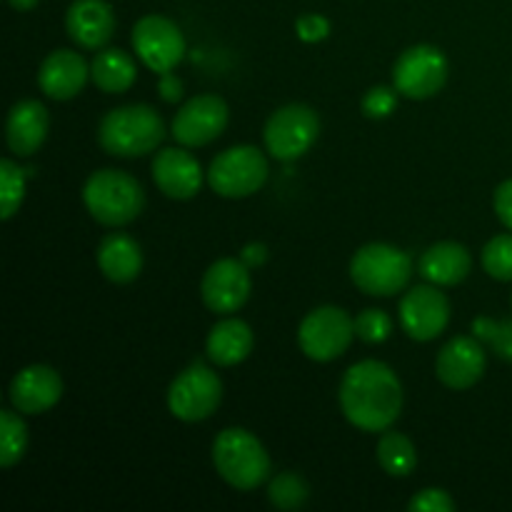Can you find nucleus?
Returning a JSON list of instances; mask_svg holds the SVG:
<instances>
[{
    "label": "nucleus",
    "instance_id": "27",
    "mask_svg": "<svg viewBox=\"0 0 512 512\" xmlns=\"http://www.w3.org/2000/svg\"><path fill=\"white\" fill-rule=\"evenodd\" d=\"M310 498V485L303 475L285 470L278 473L268 485V500L278 510H300Z\"/></svg>",
    "mask_w": 512,
    "mask_h": 512
},
{
    "label": "nucleus",
    "instance_id": "16",
    "mask_svg": "<svg viewBox=\"0 0 512 512\" xmlns=\"http://www.w3.org/2000/svg\"><path fill=\"white\" fill-rule=\"evenodd\" d=\"M10 403L23 415H43L63 398V378L50 365H28L10 380Z\"/></svg>",
    "mask_w": 512,
    "mask_h": 512
},
{
    "label": "nucleus",
    "instance_id": "25",
    "mask_svg": "<svg viewBox=\"0 0 512 512\" xmlns=\"http://www.w3.org/2000/svg\"><path fill=\"white\" fill-rule=\"evenodd\" d=\"M378 463L393 478H408L418 468V450L408 435L385 430L378 443Z\"/></svg>",
    "mask_w": 512,
    "mask_h": 512
},
{
    "label": "nucleus",
    "instance_id": "14",
    "mask_svg": "<svg viewBox=\"0 0 512 512\" xmlns=\"http://www.w3.org/2000/svg\"><path fill=\"white\" fill-rule=\"evenodd\" d=\"M450 323V300L440 285H415L400 300V325L418 343H430Z\"/></svg>",
    "mask_w": 512,
    "mask_h": 512
},
{
    "label": "nucleus",
    "instance_id": "6",
    "mask_svg": "<svg viewBox=\"0 0 512 512\" xmlns=\"http://www.w3.org/2000/svg\"><path fill=\"white\" fill-rule=\"evenodd\" d=\"M268 158L255 145H235L215 155L208 168V185L220 198H250L268 183Z\"/></svg>",
    "mask_w": 512,
    "mask_h": 512
},
{
    "label": "nucleus",
    "instance_id": "18",
    "mask_svg": "<svg viewBox=\"0 0 512 512\" xmlns=\"http://www.w3.org/2000/svg\"><path fill=\"white\" fill-rule=\"evenodd\" d=\"M70 40L85 50H103L115 35V13L105 0H73L65 13Z\"/></svg>",
    "mask_w": 512,
    "mask_h": 512
},
{
    "label": "nucleus",
    "instance_id": "2",
    "mask_svg": "<svg viewBox=\"0 0 512 512\" xmlns=\"http://www.w3.org/2000/svg\"><path fill=\"white\" fill-rule=\"evenodd\" d=\"M165 138V123L153 105L135 103L113 108L98 128V143L113 158H140L155 153Z\"/></svg>",
    "mask_w": 512,
    "mask_h": 512
},
{
    "label": "nucleus",
    "instance_id": "33",
    "mask_svg": "<svg viewBox=\"0 0 512 512\" xmlns=\"http://www.w3.org/2000/svg\"><path fill=\"white\" fill-rule=\"evenodd\" d=\"M408 510L410 512H453L455 500L450 498V493H445V490L425 488L413 495Z\"/></svg>",
    "mask_w": 512,
    "mask_h": 512
},
{
    "label": "nucleus",
    "instance_id": "3",
    "mask_svg": "<svg viewBox=\"0 0 512 512\" xmlns=\"http://www.w3.org/2000/svg\"><path fill=\"white\" fill-rule=\"evenodd\" d=\"M83 203L95 223L105 228H123L143 213L145 190L123 170H95L83 185Z\"/></svg>",
    "mask_w": 512,
    "mask_h": 512
},
{
    "label": "nucleus",
    "instance_id": "12",
    "mask_svg": "<svg viewBox=\"0 0 512 512\" xmlns=\"http://www.w3.org/2000/svg\"><path fill=\"white\" fill-rule=\"evenodd\" d=\"M228 120V103L220 95H195L188 103L180 105L173 125H170V133H173L175 143H180L183 148H203L225 133Z\"/></svg>",
    "mask_w": 512,
    "mask_h": 512
},
{
    "label": "nucleus",
    "instance_id": "21",
    "mask_svg": "<svg viewBox=\"0 0 512 512\" xmlns=\"http://www.w3.org/2000/svg\"><path fill=\"white\" fill-rule=\"evenodd\" d=\"M418 268L428 283L440 285V288H453V285H460L470 275L473 255L465 245L443 240V243H435L425 250Z\"/></svg>",
    "mask_w": 512,
    "mask_h": 512
},
{
    "label": "nucleus",
    "instance_id": "1",
    "mask_svg": "<svg viewBox=\"0 0 512 512\" xmlns=\"http://www.w3.org/2000/svg\"><path fill=\"white\" fill-rule=\"evenodd\" d=\"M340 410L353 428L385 433L403 413V383L390 365L360 360L340 380Z\"/></svg>",
    "mask_w": 512,
    "mask_h": 512
},
{
    "label": "nucleus",
    "instance_id": "26",
    "mask_svg": "<svg viewBox=\"0 0 512 512\" xmlns=\"http://www.w3.org/2000/svg\"><path fill=\"white\" fill-rule=\"evenodd\" d=\"M18 410H3L0 413V465L13 468L20 463L28 450V425L20 418Z\"/></svg>",
    "mask_w": 512,
    "mask_h": 512
},
{
    "label": "nucleus",
    "instance_id": "11",
    "mask_svg": "<svg viewBox=\"0 0 512 512\" xmlns=\"http://www.w3.org/2000/svg\"><path fill=\"white\" fill-rule=\"evenodd\" d=\"M133 50L145 68L163 75L185 58V38L165 15H145L133 25Z\"/></svg>",
    "mask_w": 512,
    "mask_h": 512
},
{
    "label": "nucleus",
    "instance_id": "35",
    "mask_svg": "<svg viewBox=\"0 0 512 512\" xmlns=\"http://www.w3.org/2000/svg\"><path fill=\"white\" fill-rule=\"evenodd\" d=\"M493 208H495V215L500 218V223H503L508 230H512V178L495 188Z\"/></svg>",
    "mask_w": 512,
    "mask_h": 512
},
{
    "label": "nucleus",
    "instance_id": "32",
    "mask_svg": "<svg viewBox=\"0 0 512 512\" xmlns=\"http://www.w3.org/2000/svg\"><path fill=\"white\" fill-rule=\"evenodd\" d=\"M398 98L400 93L395 90V85L393 88H388V85H375V88H370L368 93H365L363 113L373 120L388 118V115H393L395 108H398Z\"/></svg>",
    "mask_w": 512,
    "mask_h": 512
},
{
    "label": "nucleus",
    "instance_id": "34",
    "mask_svg": "<svg viewBox=\"0 0 512 512\" xmlns=\"http://www.w3.org/2000/svg\"><path fill=\"white\" fill-rule=\"evenodd\" d=\"M295 33H298V38L305 40V43H320V40H325L330 35V20L325 18V15L308 13L303 15V18H298Z\"/></svg>",
    "mask_w": 512,
    "mask_h": 512
},
{
    "label": "nucleus",
    "instance_id": "10",
    "mask_svg": "<svg viewBox=\"0 0 512 512\" xmlns=\"http://www.w3.org/2000/svg\"><path fill=\"white\" fill-rule=\"evenodd\" d=\"M448 58L435 45H413L393 65V85L403 98L428 100L448 83Z\"/></svg>",
    "mask_w": 512,
    "mask_h": 512
},
{
    "label": "nucleus",
    "instance_id": "13",
    "mask_svg": "<svg viewBox=\"0 0 512 512\" xmlns=\"http://www.w3.org/2000/svg\"><path fill=\"white\" fill-rule=\"evenodd\" d=\"M253 293L250 268L240 258L215 260L200 280V298L215 315H233Z\"/></svg>",
    "mask_w": 512,
    "mask_h": 512
},
{
    "label": "nucleus",
    "instance_id": "5",
    "mask_svg": "<svg viewBox=\"0 0 512 512\" xmlns=\"http://www.w3.org/2000/svg\"><path fill=\"white\" fill-rule=\"evenodd\" d=\"M350 278L363 293L390 298L408 288L413 278V260L395 245L370 243L355 250L350 260Z\"/></svg>",
    "mask_w": 512,
    "mask_h": 512
},
{
    "label": "nucleus",
    "instance_id": "29",
    "mask_svg": "<svg viewBox=\"0 0 512 512\" xmlns=\"http://www.w3.org/2000/svg\"><path fill=\"white\" fill-rule=\"evenodd\" d=\"M473 333L480 343L488 345L498 358L512 363V320H490L475 318Z\"/></svg>",
    "mask_w": 512,
    "mask_h": 512
},
{
    "label": "nucleus",
    "instance_id": "24",
    "mask_svg": "<svg viewBox=\"0 0 512 512\" xmlns=\"http://www.w3.org/2000/svg\"><path fill=\"white\" fill-rule=\"evenodd\" d=\"M135 75L138 65L133 55L120 48H103L90 63V80L108 95H120L133 88Z\"/></svg>",
    "mask_w": 512,
    "mask_h": 512
},
{
    "label": "nucleus",
    "instance_id": "37",
    "mask_svg": "<svg viewBox=\"0 0 512 512\" xmlns=\"http://www.w3.org/2000/svg\"><path fill=\"white\" fill-rule=\"evenodd\" d=\"M240 260H243L248 268H258V265H263L265 260H268V248H265L263 243L245 245L243 253H240Z\"/></svg>",
    "mask_w": 512,
    "mask_h": 512
},
{
    "label": "nucleus",
    "instance_id": "19",
    "mask_svg": "<svg viewBox=\"0 0 512 512\" xmlns=\"http://www.w3.org/2000/svg\"><path fill=\"white\" fill-rule=\"evenodd\" d=\"M88 78L90 65L83 55L68 48L53 50L38 70V85L50 100H73L83 93Z\"/></svg>",
    "mask_w": 512,
    "mask_h": 512
},
{
    "label": "nucleus",
    "instance_id": "20",
    "mask_svg": "<svg viewBox=\"0 0 512 512\" xmlns=\"http://www.w3.org/2000/svg\"><path fill=\"white\" fill-rule=\"evenodd\" d=\"M50 118L48 110L40 100H20L10 108L8 123H5V143L10 153L18 158H30L43 148L48 138Z\"/></svg>",
    "mask_w": 512,
    "mask_h": 512
},
{
    "label": "nucleus",
    "instance_id": "36",
    "mask_svg": "<svg viewBox=\"0 0 512 512\" xmlns=\"http://www.w3.org/2000/svg\"><path fill=\"white\" fill-rule=\"evenodd\" d=\"M158 95L165 103H180V98H183V80L173 70L163 73L158 80Z\"/></svg>",
    "mask_w": 512,
    "mask_h": 512
},
{
    "label": "nucleus",
    "instance_id": "4",
    "mask_svg": "<svg viewBox=\"0 0 512 512\" xmlns=\"http://www.w3.org/2000/svg\"><path fill=\"white\" fill-rule=\"evenodd\" d=\"M213 465L220 478L235 490L260 488L270 475V455L265 445L245 428H225L213 440Z\"/></svg>",
    "mask_w": 512,
    "mask_h": 512
},
{
    "label": "nucleus",
    "instance_id": "22",
    "mask_svg": "<svg viewBox=\"0 0 512 512\" xmlns=\"http://www.w3.org/2000/svg\"><path fill=\"white\" fill-rule=\"evenodd\" d=\"M253 330L245 320L240 318H225L213 325L205 340V355L210 363L220 365V368H233L240 365L250 353H253Z\"/></svg>",
    "mask_w": 512,
    "mask_h": 512
},
{
    "label": "nucleus",
    "instance_id": "7",
    "mask_svg": "<svg viewBox=\"0 0 512 512\" xmlns=\"http://www.w3.org/2000/svg\"><path fill=\"white\" fill-rule=\"evenodd\" d=\"M320 135V118L310 105L290 103L275 110L263 130L265 150L280 163L303 158Z\"/></svg>",
    "mask_w": 512,
    "mask_h": 512
},
{
    "label": "nucleus",
    "instance_id": "9",
    "mask_svg": "<svg viewBox=\"0 0 512 512\" xmlns=\"http://www.w3.org/2000/svg\"><path fill=\"white\" fill-rule=\"evenodd\" d=\"M223 403V380L208 365H190L175 375L168 388V408L183 423H200L215 415Z\"/></svg>",
    "mask_w": 512,
    "mask_h": 512
},
{
    "label": "nucleus",
    "instance_id": "23",
    "mask_svg": "<svg viewBox=\"0 0 512 512\" xmlns=\"http://www.w3.org/2000/svg\"><path fill=\"white\" fill-rule=\"evenodd\" d=\"M98 268L110 283L128 285L143 270V250L135 238L125 233H110L98 245Z\"/></svg>",
    "mask_w": 512,
    "mask_h": 512
},
{
    "label": "nucleus",
    "instance_id": "17",
    "mask_svg": "<svg viewBox=\"0 0 512 512\" xmlns=\"http://www.w3.org/2000/svg\"><path fill=\"white\" fill-rule=\"evenodd\" d=\"M153 180L170 200H190L203 188V168L185 148H163L153 158Z\"/></svg>",
    "mask_w": 512,
    "mask_h": 512
},
{
    "label": "nucleus",
    "instance_id": "38",
    "mask_svg": "<svg viewBox=\"0 0 512 512\" xmlns=\"http://www.w3.org/2000/svg\"><path fill=\"white\" fill-rule=\"evenodd\" d=\"M10 5H13L15 10H20V13H25V10H33L35 5H38V0H8Z\"/></svg>",
    "mask_w": 512,
    "mask_h": 512
},
{
    "label": "nucleus",
    "instance_id": "28",
    "mask_svg": "<svg viewBox=\"0 0 512 512\" xmlns=\"http://www.w3.org/2000/svg\"><path fill=\"white\" fill-rule=\"evenodd\" d=\"M25 178H28V170L15 165L13 160L5 158L0 163V218L3 220L13 218L23 205Z\"/></svg>",
    "mask_w": 512,
    "mask_h": 512
},
{
    "label": "nucleus",
    "instance_id": "15",
    "mask_svg": "<svg viewBox=\"0 0 512 512\" xmlns=\"http://www.w3.org/2000/svg\"><path fill=\"white\" fill-rule=\"evenodd\" d=\"M485 348L478 338L458 335L440 348L435 375L450 390H468L485 375Z\"/></svg>",
    "mask_w": 512,
    "mask_h": 512
},
{
    "label": "nucleus",
    "instance_id": "30",
    "mask_svg": "<svg viewBox=\"0 0 512 512\" xmlns=\"http://www.w3.org/2000/svg\"><path fill=\"white\" fill-rule=\"evenodd\" d=\"M483 268L485 273L500 283H510L512 280V235H495L488 240L483 248Z\"/></svg>",
    "mask_w": 512,
    "mask_h": 512
},
{
    "label": "nucleus",
    "instance_id": "31",
    "mask_svg": "<svg viewBox=\"0 0 512 512\" xmlns=\"http://www.w3.org/2000/svg\"><path fill=\"white\" fill-rule=\"evenodd\" d=\"M355 335L368 345H380L393 335V320L385 310L368 308L355 318Z\"/></svg>",
    "mask_w": 512,
    "mask_h": 512
},
{
    "label": "nucleus",
    "instance_id": "8",
    "mask_svg": "<svg viewBox=\"0 0 512 512\" xmlns=\"http://www.w3.org/2000/svg\"><path fill=\"white\" fill-rule=\"evenodd\" d=\"M355 338V320L338 305H320L310 310L298 328V345L315 363H333Z\"/></svg>",
    "mask_w": 512,
    "mask_h": 512
},
{
    "label": "nucleus",
    "instance_id": "39",
    "mask_svg": "<svg viewBox=\"0 0 512 512\" xmlns=\"http://www.w3.org/2000/svg\"><path fill=\"white\" fill-rule=\"evenodd\" d=\"M510 303H512V300H510Z\"/></svg>",
    "mask_w": 512,
    "mask_h": 512
}]
</instances>
